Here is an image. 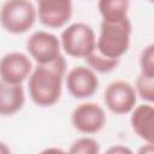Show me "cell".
Wrapping results in <instances>:
<instances>
[{"label":"cell","instance_id":"obj_1","mask_svg":"<svg viewBox=\"0 0 154 154\" xmlns=\"http://www.w3.org/2000/svg\"><path fill=\"white\" fill-rule=\"evenodd\" d=\"M65 71L66 61L63 55L49 64L32 69L29 76V93L37 106L49 107L60 99Z\"/></svg>","mask_w":154,"mask_h":154},{"label":"cell","instance_id":"obj_2","mask_svg":"<svg viewBox=\"0 0 154 154\" xmlns=\"http://www.w3.org/2000/svg\"><path fill=\"white\" fill-rule=\"evenodd\" d=\"M130 37L131 23L129 18L116 23L102 22L96 49L107 58L120 59L130 46Z\"/></svg>","mask_w":154,"mask_h":154},{"label":"cell","instance_id":"obj_3","mask_svg":"<svg viewBox=\"0 0 154 154\" xmlns=\"http://www.w3.org/2000/svg\"><path fill=\"white\" fill-rule=\"evenodd\" d=\"M36 8L26 0H10L0 8V23L11 34H23L35 23Z\"/></svg>","mask_w":154,"mask_h":154},{"label":"cell","instance_id":"obj_4","mask_svg":"<svg viewBox=\"0 0 154 154\" xmlns=\"http://www.w3.org/2000/svg\"><path fill=\"white\" fill-rule=\"evenodd\" d=\"M61 47L70 57L87 58L96 48L94 30L84 23L71 24L61 34Z\"/></svg>","mask_w":154,"mask_h":154},{"label":"cell","instance_id":"obj_5","mask_svg":"<svg viewBox=\"0 0 154 154\" xmlns=\"http://www.w3.org/2000/svg\"><path fill=\"white\" fill-rule=\"evenodd\" d=\"M26 49L37 65L49 64L61 55L58 37L47 31L34 32L26 42Z\"/></svg>","mask_w":154,"mask_h":154},{"label":"cell","instance_id":"obj_6","mask_svg":"<svg viewBox=\"0 0 154 154\" xmlns=\"http://www.w3.org/2000/svg\"><path fill=\"white\" fill-rule=\"evenodd\" d=\"M136 96L135 88L130 83L125 81H116L106 88L103 100L111 112L116 114H126L134 109Z\"/></svg>","mask_w":154,"mask_h":154},{"label":"cell","instance_id":"obj_7","mask_svg":"<svg viewBox=\"0 0 154 154\" xmlns=\"http://www.w3.org/2000/svg\"><path fill=\"white\" fill-rule=\"evenodd\" d=\"M71 123L76 130L83 134L99 132L106 124V114L103 109L93 102L77 106L71 114Z\"/></svg>","mask_w":154,"mask_h":154},{"label":"cell","instance_id":"obj_8","mask_svg":"<svg viewBox=\"0 0 154 154\" xmlns=\"http://www.w3.org/2000/svg\"><path fill=\"white\" fill-rule=\"evenodd\" d=\"M31 71L32 64L23 53H8L0 59V79L8 84H22Z\"/></svg>","mask_w":154,"mask_h":154},{"label":"cell","instance_id":"obj_9","mask_svg":"<svg viewBox=\"0 0 154 154\" xmlns=\"http://www.w3.org/2000/svg\"><path fill=\"white\" fill-rule=\"evenodd\" d=\"M65 83L69 93L76 99L90 97L99 88V78L96 73L85 66H77L70 70Z\"/></svg>","mask_w":154,"mask_h":154},{"label":"cell","instance_id":"obj_10","mask_svg":"<svg viewBox=\"0 0 154 154\" xmlns=\"http://www.w3.org/2000/svg\"><path fill=\"white\" fill-rule=\"evenodd\" d=\"M37 7L40 22L49 28H61L72 14L70 0H41Z\"/></svg>","mask_w":154,"mask_h":154},{"label":"cell","instance_id":"obj_11","mask_svg":"<svg viewBox=\"0 0 154 154\" xmlns=\"http://www.w3.org/2000/svg\"><path fill=\"white\" fill-rule=\"evenodd\" d=\"M131 126L135 134L147 143H154V108L152 105H140L131 114Z\"/></svg>","mask_w":154,"mask_h":154},{"label":"cell","instance_id":"obj_12","mask_svg":"<svg viewBox=\"0 0 154 154\" xmlns=\"http://www.w3.org/2000/svg\"><path fill=\"white\" fill-rule=\"evenodd\" d=\"M25 102L22 84H8L0 79V116L17 113Z\"/></svg>","mask_w":154,"mask_h":154},{"label":"cell","instance_id":"obj_13","mask_svg":"<svg viewBox=\"0 0 154 154\" xmlns=\"http://www.w3.org/2000/svg\"><path fill=\"white\" fill-rule=\"evenodd\" d=\"M99 11L102 16V22L116 23L128 18L129 1L128 0H101Z\"/></svg>","mask_w":154,"mask_h":154},{"label":"cell","instance_id":"obj_14","mask_svg":"<svg viewBox=\"0 0 154 154\" xmlns=\"http://www.w3.org/2000/svg\"><path fill=\"white\" fill-rule=\"evenodd\" d=\"M87 61L88 67L94 71V72H99V73H107L113 71L118 64H119V59H111L107 58L105 55H102L96 48L87 57L84 58Z\"/></svg>","mask_w":154,"mask_h":154},{"label":"cell","instance_id":"obj_15","mask_svg":"<svg viewBox=\"0 0 154 154\" xmlns=\"http://www.w3.org/2000/svg\"><path fill=\"white\" fill-rule=\"evenodd\" d=\"M136 94L147 102L154 101V77L140 73L136 79Z\"/></svg>","mask_w":154,"mask_h":154},{"label":"cell","instance_id":"obj_16","mask_svg":"<svg viewBox=\"0 0 154 154\" xmlns=\"http://www.w3.org/2000/svg\"><path fill=\"white\" fill-rule=\"evenodd\" d=\"M100 144L90 137H83L75 141L70 148V154H99Z\"/></svg>","mask_w":154,"mask_h":154},{"label":"cell","instance_id":"obj_17","mask_svg":"<svg viewBox=\"0 0 154 154\" xmlns=\"http://www.w3.org/2000/svg\"><path fill=\"white\" fill-rule=\"evenodd\" d=\"M140 69L141 73L154 77V46L149 45L146 47L140 55Z\"/></svg>","mask_w":154,"mask_h":154},{"label":"cell","instance_id":"obj_18","mask_svg":"<svg viewBox=\"0 0 154 154\" xmlns=\"http://www.w3.org/2000/svg\"><path fill=\"white\" fill-rule=\"evenodd\" d=\"M105 154H134V153L128 147H124V146H113L109 149H107V152Z\"/></svg>","mask_w":154,"mask_h":154},{"label":"cell","instance_id":"obj_19","mask_svg":"<svg viewBox=\"0 0 154 154\" xmlns=\"http://www.w3.org/2000/svg\"><path fill=\"white\" fill-rule=\"evenodd\" d=\"M137 154H154V143H147L142 146Z\"/></svg>","mask_w":154,"mask_h":154},{"label":"cell","instance_id":"obj_20","mask_svg":"<svg viewBox=\"0 0 154 154\" xmlns=\"http://www.w3.org/2000/svg\"><path fill=\"white\" fill-rule=\"evenodd\" d=\"M40 154H70V152H65L59 148H47V149L42 150Z\"/></svg>","mask_w":154,"mask_h":154},{"label":"cell","instance_id":"obj_21","mask_svg":"<svg viewBox=\"0 0 154 154\" xmlns=\"http://www.w3.org/2000/svg\"><path fill=\"white\" fill-rule=\"evenodd\" d=\"M0 154H12L11 149L8 148V146L4 142H0Z\"/></svg>","mask_w":154,"mask_h":154}]
</instances>
